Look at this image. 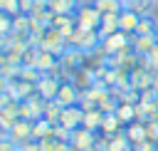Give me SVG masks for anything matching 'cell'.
<instances>
[{
    "instance_id": "cell-49",
    "label": "cell",
    "mask_w": 158,
    "mask_h": 151,
    "mask_svg": "<svg viewBox=\"0 0 158 151\" xmlns=\"http://www.w3.org/2000/svg\"><path fill=\"white\" fill-rule=\"evenodd\" d=\"M156 2H158V0H156Z\"/></svg>"
},
{
    "instance_id": "cell-46",
    "label": "cell",
    "mask_w": 158,
    "mask_h": 151,
    "mask_svg": "<svg viewBox=\"0 0 158 151\" xmlns=\"http://www.w3.org/2000/svg\"><path fill=\"white\" fill-rule=\"evenodd\" d=\"M10 0H0V10H5V5H7Z\"/></svg>"
},
{
    "instance_id": "cell-32",
    "label": "cell",
    "mask_w": 158,
    "mask_h": 151,
    "mask_svg": "<svg viewBox=\"0 0 158 151\" xmlns=\"http://www.w3.org/2000/svg\"><path fill=\"white\" fill-rule=\"evenodd\" d=\"M118 101H123V104H138L141 101V92L138 89H126V92H121Z\"/></svg>"
},
{
    "instance_id": "cell-45",
    "label": "cell",
    "mask_w": 158,
    "mask_h": 151,
    "mask_svg": "<svg viewBox=\"0 0 158 151\" xmlns=\"http://www.w3.org/2000/svg\"><path fill=\"white\" fill-rule=\"evenodd\" d=\"M121 2H123V7H131L133 2H141V0H121Z\"/></svg>"
},
{
    "instance_id": "cell-1",
    "label": "cell",
    "mask_w": 158,
    "mask_h": 151,
    "mask_svg": "<svg viewBox=\"0 0 158 151\" xmlns=\"http://www.w3.org/2000/svg\"><path fill=\"white\" fill-rule=\"evenodd\" d=\"M84 62H86V52H81L79 47H67L59 57V64L64 69V79H72V74L77 69H81Z\"/></svg>"
},
{
    "instance_id": "cell-42",
    "label": "cell",
    "mask_w": 158,
    "mask_h": 151,
    "mask_svg": "<svg viewBox=\"0 0 158 151\" xmlns=\"http://www.w3.org/2000/svg\"><path fill=\"white\" fill-rule=\"evenodd\" d=\"M10 101H12V97H10L7 92H2V94H0V111H2V109H5Z\"/></svg>"
},
{
    "instance_id": "cell-11",
    "label": "cell",
    "mask_w": 158,
    "mask_h": 151,
    "mask_svg": "<svg viewBox=\"0 0 158 151\" xmlns=\"http://www.w3.org/2000/svg\"><path fill=\"white\" fill-rule=\"evenodd\" d=\"M10 139H12L17 146L25 144V141H30V139H32V121H30V119H17L15 126L10 129Z\"/></svg>"
},
{
    "instance_id": "cell-29",
    "label": "cell",
    "mask_w": 158,
    "mask_h": 151,
    "mask_svg": "<svg viewBox=\"0 0 158 151\" xmlns=\"http://www.w3.org/2000/svg\"><path fill=\"white\" fill-rule=\"evenodd\" d=\"M42 77H44V72H40L37 67H22V72H20V79H27L32 84H37Z\"/></svg>"
},
{
    "instance_id": "cell-38",
    "label": "cell",
    "mask_w": 158,
    "mask_h": 151,
    "mask_svg": "<svg viewBox=\"0 0 158 151\" xmlns=\"http://www.w3.org/2000/svg\"><path fill=\"white\" fill-rule=\"evenodd\" d=\"M133 151H158V144H156V141H148V139H146V141H141L138 146H133Z\"/></svg>"
},
{
    "instance_id": "cell-19",
    "label": "cell",
    "mask_w": 158,
    "mask_h": 151,
    "mask_svg": "<svg viewBox=\"0 0 158 151\" xmlns=\"http://www.w3.org/2000/svg\"><path fill=\"white\" fill-rule=\"evenodd\" d=\"M121 131H123V124H121V119L116 116V111H114V114H106L99 134H104V136H114V134H121Z\"/></svg>"
},
{
    "instance_id": "cell-30",
    "label": "cell",
    "mask_w": 158,
    "mask_h": 151,
    "mask_svg": "<svg viewBox=\"0 0 158 151\" xmlns=\"http://www.w3.org/2000/svg\"><path fill=\"white\" fill-rule=\"evenodd\" d=\"M15 121H17V116H15V114H10L7 109H2V111H0V131L10 134V129L15 126Z\"/></svg>"
},
{
    "instance_id": "cell-3",
    "label": "cell",
    "mask_w": 158,
    "mask_h": 151,
    "mask_svg": "<svg viewBox=\"0 0 158 151\" xmlns=\"http://www.w3.org/2000/svg\"><path fill=\"white\" fill-rule=\"evenodd\" d=\"M40 47L47 50V52H52V54H57V59H59L62 52H64L69 45H67V40L62 37V32H59L57 27H47L44 35H42V45H40Z\"/></svg>"
},
{
    "instance_id": "cell-12",
    "label": "cell",
    "mask_w": 158,
    "mask_h": 151,
    "mask_svg": "<svg viewBox=\"0 0 158 151\" xmlns=\"http://www.w3.org/2000/svg\"><path fill=\"white\" fill-rule=\"evenodd\" d=\"M59 87H62V82H59V79H54V77L44 74V77L37 82V94H40L42 99H54V97H57V92H59Z\"/></svg>"
},
{
    "instance_id": "cell-10",
    "label": "cell",
    "mask_w": 158,
    "mask_h": 151,
    "mask_svg": "<svg viewBox=\"0 0 158 151\" xmlns=\"http://www.w3.org/2000/svg\"><path fill=\"white\" fill-rule=\"evenodd\" d=\"M153 74H156V72H151V69H146V67H136V69H131V89H138V92L151 89V84H153Z\"/></svg>"
},
{
    "instance_id": "cell-5",
    "label": "cell",
    "mask_w": 158,
    "mask_h": 151,
    "mask_svg": "<svg viewBox=\"0 0 158 151\" xmlns=\"http://www.w3.org/2000/svg\"><path fill=\"white\" fill-rule=\"evenodd\" d=\"M79 99H81V92L69 82V79H64L62 82V87H59V92H57V97H54V101L64 109V106H74V104H79Z\"/></svg>"
},
{
    "instance_id": "cell-41",
    "label": "cell",
    "mask_w": 158,
    "mask_h": 151,
    "mask_svg": "<svg viewBox=\"0 0 158 151\" xmlns=\"http://www.w3.org/2000/svg\"><path fill=\"white\" fill-rule=\"evenodd\" d=\"M32 5H35V0H20V10H22L25 15H30V10H32Z\"/></svg>"
},
{
    "instance_id": "cell-4",
    "label": "cell",
    "mask_w": 158,
    "mask_h": 151,
    "mask_svg": "<svg viewBox=\"0 0 158 151\" xmlns=\"http://www.w3.org/2000/svg\"><path fill=\"white\" fill-rule=\"evenodd\" d=\"M7 94H10L15 101H25V99H30L32 94H37V84H32V82H27V79H10Z\"/></svg>"
},
{
    "instance_id": "cell-2",
    "label": "cell",
    "mask_w": 158,
    "mask_h": 151,
    "mask_svg": "<svg viewBox=\"0 0 158 151\" xmlns=\"http://www.w3.org/2000/svg\"><path fill=\"white\" fill-rule=\"evenodd\" d=\"M99 25H101V12L94 7V2L91 5H79V10H77V27L81 32H91V30H99Z\"/></svg>"
},
{
    "instance_id": "cell-40",
    "label": "cell",
    "mask_w": 158,
    "mask_h": 151,
    "mask_svg": "<svg viewBox=\"0 0 158 151\" xmlns=\"http://www.w3.org/2000/svg\"><path fill=\"white\" fill-rule=\"evenodd\" d=\"M148 59H151V67H153V72H156V67H158V42L153 45V50H151Z\"/></svg>"
},
{
    "instance_id": "cell-34",
    "label": "cell",
    "mask_w": 158,
    "mask_h": 151,
    "mask_svg": "<svg viewBox=\"0 0 158 151\" xmlns=\"http://www.w3.org/2000/svg\"><path fill=\"white\" fill-rule=\"evenodd\" d=\"M10 32H12V17H10L7 12H2V10H0V35H2V37H7Z\"/></svg>"
},
{
    "instance_id": "cell-8",
    "label": "cell",
    "mask_w": 158,
    "mask_h": 151,
    "mask_svg": "<svg viewBox=\"0 0 158 151\" xmlns=\"http://www.w3.org/2000/svg\"><path fill=\"white\" fill-rule=\"evenodd\" d=\"M104 47H106V52L109 54H116V52H121V50H126V47H131V35H126V32H114V35H109V37H104V42H101Z\"/></svg>"
},
{
    "instance_id": "cell-43",
    "label": "cell",
    "mask_w": 158,
    "mask_h": 151,
    "mask_svg": "<svg viewBox=\"0 0 158 151\" xmlns=\"http://www.w3.org/2000/svg\"><path fill=\"white\" fill-rule=\"evenodd\" d=\"M5 47H7V37H2V35H0V54L5 52Z\"/></svg>"
},
{
    "instance_id": "cell-7",
    "label": "cell",
    "mask_w": 158,
    "mask_h": 151,
    "mask_svg": "<svg viewBox=\"0 0 158 151\" xmlns=\"http://www.w3.org/2000/svg\"><path fill=\"white\" fill-rule=\"evenodd\" d=\"M138 22H141V15H138L136 10L123 7V10L118 12V30H121V32H126V35H136Z\"/></svg>"
},
{
    "instance_id": "cell-26",
    "label": "cell",
    "mask_w": 158,
    "mask_h": 151,
    "mask_svg": "<svg viewBox=\"0 0 158 151\" xmlns=\"http://www.w3.org/2000/svg\"><path fill=\"white\" fill-rule=\"evenodd\" d=\"M12 32H20V35H30V15L20 12L12 17Z\"/></svg>"
},
{
    "instance_id": "cell-23",
    "label": "cell",
    "mask_w": 158,
    "mask_h": 151,
    "mask_svg": "<svg viewBox=\"0 0 158 151\" xmlns=\"http://www.w3.org/2000/svg\"><path fill=\"white\" fill-rule=\"evenodd\" d=\"M94 7L101 12V15H118L123 10V2L121 0H94Z\"/></svg>"
},
{
    "instance_id": "cell-33",
    "label": "cell",
    "mask_w": 158,
    "mask_h": 151,
    "mask_svg": "<svg viewBox=\"0 0 158 151\" xmlns=\"http://www.w3.org/2000/svg\"><path fill=\"white\" fill-rule=\"evenodd\" d=\"M118 104H121V101H118V99H114V97L109 94V97H106V99H104V101L99 104V109H101L104 114H114V111L118 109Z\"/></svg>"
},
{
    "instance_id": "cell-36",
    "label": "cell",
    "mask_w": 158,
    "mask_h": 151,
    "mask_svg": "<svg viewBox=\"0 0 158 151\" xmlns=\"http://www.w3.org/2000/svg\"><path fill=\"white\" fill-rule=\"evenodd\" d=\"M54 139H59V141H67V144H72V131H69L67 126H62V124H54Z\"/></svg>"
},
{
    "instance_id": "cell-48",
    "label": "cell",
    "mask_w": 158,
    "mask_h": 151,
    "mask_svg": "<svg viewBox=\"0 0 158 151\" xmlns=\"http://www.w3.org/2000/svg\"><path fill=\"white\" fill-rule=\"evenodd\" d=\"M84 151H96V149H84Z\"/></svg>"
},
{
    "instance_id": "cell-22",
    "label": "cell",
    "mask_w": 158,
    "mask_h": 151,
    "mask_svg": "<svg viewBox=\"0 0 158 151\" xmlns=\"http://www.w3.org/2000/svg\"><path fill=\"white\" fill-rule=\"evenodd\" d=\"M57 64V54H52V52H47V50H42L40 47V52H37V62H35V67L40 69V72H49L52 67Z\"/></svg>"
},
{
    "instance_id": "cell-27",
    "label": "cell",
    "mask_w": 158,
    "mask_h": 151,
    "mask_svg": "<svg viewBox=\"0 0 158 151\" xmlns=\"http://www.w3.org/2000/svg\"><path fill=\"white\" fill-rule=\"evenodd\" d=\"M156 17L153 15H141V22H138V30H136V35H153L156 32Z\"/></svg>"
},
{
    "instance_id": "cell-13",
    "label": "cell",
    "mask_w": 158,
    "mask_h": 151,
    "mask_svg": "<svg viewBox=\"0 0 158 151\" xmlns=\"http://www.w3.org/2000/svg\"><path fill=\"white\" fill-rule=\"evenodd\" d=\"M79 92H86L89 87H94L96 84V77H94V72L91 69H86V67H81V69H77L74 74H72V79H69Z\"/></svg>"
},
{
    "instance_id": "cell-37",
    "label": "cell",
    "mask_w": 158,
    "mask_h": 151,
    "mask_svg": "<svg viewBox=\"0 0 158 151\" xmlns=\"http://www.w3.org/2000/svg\"><path fill=\"white\" fill-rule=\"evenodd\" d=\"M2 12H7L10 17H15V15H20V12H22V10H20V0H10V2L5 5V10H2Z\"/></svg>"
},
{
    "instance_id": "cell-35",
    "label": "cell",
    "mask_w": 158,
    "mask_h": 151,
    "mask_svg": "<svg viewBox=\"0 0 158 151\" xmlns=\"http://www.w3.org/2000/svg\"><path fill=\"white\" fill-rule=\"evenodd\" d=\"M0 151H20V146L10 139V134L0 131Z\"/></svg>"
},
{
    "instance_id": "cell-6",
    "label": "cell",
    "mask_w": 158,
    "mask_h": 151,
    "mask_svg": "<svg viewBox=\"0 0 158 151\" xmlns=\"http://www.w3.org/2000/svg\"><path fill=\"white\" fill-rule=\"evenodd\" d=\"M59 124L67 126L69 131L79 129V126L84 124V109H81L79 104H74V106H64V109H62V116H59Z\"/></svg>"
},
{
    "instance_id": "cell-14",
    "label": "cell",
    "mask_w": 158,
    "mask_h": 151,
    "mask_svg": "<svg viewBox=\"0 0 158 151\" xmlns=\"http://www.w3.org/2000/svg\"><path fill=\"white\" fill-rule=\"evenodd\" d=\"M32 139H35V141L54 139V124L47 121L44 116H42V119H35V121H32Z\"/></svg>"
},
{
    "instance_id": "cell-25",
    "label": "cell",
    "mask_w": 158,
    "mask_h": 151,
    "mask_svg": "<svg viewBox=\"0 0 158 151\" xmlns=\"http://www.w3.org/2000/svg\"><path fill=\"white\" fill-rule=\"evenodd\" d=\"M116 116L121 119V124L123 126H128L131 121H136V104H118V109H116Z\"/></svg>"
},
{
    "instance_id": "cell-21",
    "label": "cell",
    "mask_w": 158,
    "mask_h": 151,
    "mask_svg": "<svg viewBox=\"0 0 158 151\" xmlns=\"http://www.w3.org/2000/svg\"><path fill=\"white\" fill-rule=\"evenodd\" d=\"M104 40H101V35H99V30H91V32H84V37H81V45H79V50L81 52H94L99 45H101Z\"/></svg>"
},
{
    "instance_id": "cell-28",
    "label": "cell",
    "mask_w": 158,
    "mask_h": 151,
    "mask_svg": "<svg viewBox=\"0 0 158 151\" xmlns=\"http://www.w3.org/2000/svg\"><path fill=\"white\" fill-rule=\"evenodd\" d=\"M59 116H62V106H59L54 99H49L47 106H44V119L52 121V124H59Z\"/></svg>"
},
{
    "instance_id": "cell-17",
    "label": "cell",
    "mask_w": 158,
    "mask_h": 151,
    "mask_svg": "<svg viewBox=\"0 0 158 151\" xmlns=\"http://www.w3.org/2000/svg\"><path fill=\"white\" fill-rule=\"evenodd\" d=\"M123 134H126V139L133 146H138L141 141H146V126H143V121H131L128 126H123Z\"/></svg>"
},
{
    "instance_id": "cell-39",
    "label": "cell",
    "mask_w": 158,
    "mask_h": 151,
    "mask_svg": "<svg viewBox=\"0 0 158 151\" xmlns=\"http://www.w3.org/2000/svg\"><path fill=\"white\" fill-rule=\"evenodd\" d=\"M20 151H40V141H35V139H30V141H25V144H20Z\"/></svg>"
},
{
    "instance_id": "cell-31",
    "label": "cell",
    "mask_w": 158,
    "mask_h": 151,
    "mask_svg": "<svg viewBox=\"0 0 158 151\" xmlns=\"http://www.w3.org/2000/svg\"><path fill=\"white\" fill-rule=\"evenodd\" d=\"M143 126H146V139H148V141H156V144H158V119L143 121Z\"/></svg>"
},
{
    "instance_id": "cell-44",
    "label": "cell",
    "mask_w": 158,
    "mask_h": 151,
    "mask_svg": "<svg viewBox=\"0 0 158 151\" xmlns=\"http://www.w3.org/2000/svg\"><path fill=\"white\" fill-rule=\"evenodd\" d=\"M151 89L158 94V74H153V84H151Z\"/></svg>"
},
{
    "instance_id": "cell-15",
    "label": "cell",
    "mask_w": 158,
    "mask_h": 151,
    "mask_svg": "<svg viewBox=\"0 0 158 151\" xmlns=\"http://www.w3.org/2000/svg\"><path fill=\"white\" fill-rule=\"evenodd\" d=\"M153 45H156L153 35H131V47L136 54H151Z\"/></svg>"
},
{
    "instance_id": "cell-24",
    "label": "cell",
    "mask_w": 158,
    "mask_h": 151,
    "mask_svg": "<svg viewBox=\"0 0 158 151\" xmlns=\"http://www.w3.org/2000/svg\"><path fill=\"white\" fill-rule=\"evenodd\" d=\"M109 151H133V144L126 139V134H114L109 136Z\"/></svg>"
},
{
    "instance_id": "cell-16",
    "label": "cell",
    "mask_w": 158,
    "mask_h": 151,
    "mask_svg": "<svg viewBox=\"0 0 158 151\" xmlns=\"http://www.w3.org/2000/svg\"><path fill=\"white\" fill-rule=\"evenodd\" d=\"M104 111L96 106V109H89V111H84V129H89V131H94V134H99L101 131V124H104Z\"/></svg>"
},
{
    "instance_id": "cell-9",
    "label": "cell",
    "mask_w": 158,
    "mask_h": 151,
    "mask_svg": "<svg viewBox=\"0 0 158 151\" xmlns=\"http://www.w3.org/2000/svg\"><path fill=\"white\" fill-rule=\"evenodd\" d=\"M94 144H96V134H94V131H89V129H84V126H79V129L72 131V146H74L77 151L94 149Z\"/></svg>"
},
{
    "instance_id": "cell-47",
    "label": "cell",
    "mask_w": 158,
    "mask_h": 151,
    "mask_svg": "<svg viewBox=\"0 0 158 151\" xmlns=\"http://www.w3.org/2000/svg\"><path fill=\"white\" fill-rule=\"evenodd\" d=\"M153 37H156V42H158V25H156V32H153Z\"/></svg>"
},
{
    "instance_id": "cell-20",
    "label": "cell",
    "mask_w": 158,
    "mask_h": 151,
    "mask_svg": "<svg viewBox=\"0 0 158 151\" xmlns=\"http://www.w3.org/2000/svg\"><path fill=\"white\" fill-rule=\"evenodd\" d=\"M114 32H118V15H101V25H99V35H101V40L104 37H109V35H114Z\"/></svg>"
},
{
    "instance_id": "cell-18",
    "label": "cell",
    "mask_w": 158,
    "mask_h": 151,
    "mask_svg": "<svg viewBox=\"0 0 158 151\" xmlns=\"http://www.w3.org/2000/svg\"><path fill=\"white\" fill-rule=\"evenodd\" d=\"M49 10L54 15H74L79 10V2L77 0H47Z\"/></svg>"
}]
</instances>
